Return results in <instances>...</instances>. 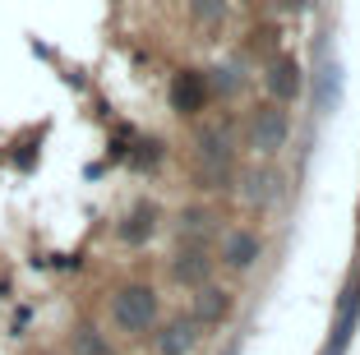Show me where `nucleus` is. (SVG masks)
<instances>
[{"label":"nucleus","instance_id":"obj_1","mask_svg":"<svg viewBox=\"0 0 360 355\" xmlns=\"http://www.w3.org/2000/svg\"><path fill=\"white\" fill-rule=\"evenodd\" d=\"M111 323L129 337L148 333V328L158 323V291H153V286H139V282L120 286V291L111 295Z\"/></svg>","mask_w":360,"mask_h":355},{"label":"nucleus","instance_id":"obj_2","mask_svg":"<svg viewBox=\"0 0 360 355\" xmlns=\"http://www.w3.org/2000/svg\"><path fill=\"white\" fill-rule=\"evenodd\" d=\"M199 162H203V180H212L208 189H222V180L236 167V138L231 125H212L199 134Z\"/></svg>","mask_w":360,"mask_h":355},{"label":"nucleus","instance_id":"obj_3","mask_svg":"<svg viewBox=\"0 0 360 355\" xmlns=\"http://www.w3.org/2000/svg\"><path fill=\"white\" fill-rule=\"evenodd\" d=\"M286 134H291V125H286V111H282V106H277V102L259 106L255 120H250V148H255L259 157H273V153H282Z\"/></svg>","mask_w":360,"mask_h":355},{"label":"nucleus","instance_id":"obj_4","mask_svg":"<svg viewBox=\"0 0 360 355\" xmlns=\"http://www.w3.org/2000/svg\"><path fill=\"white\" fill-rule=\"evenodd\" d=\"M208 272H212V254H208V245L203 240H194V245H180L176 250V259H171V282L176 286H208Z\"/></svg>","mask_w":360,"mask_h":355},{"label":"nucleus","instance_id":"obj_5","mask_svg":"<svg viewBox=\"0 0 360 355\" xmlns=\"http://www.w3.org/2000/svg\"><path fill=\"white\" fill-rule=\"evenodd\" d=\"M171 111H180V115H199L203 106H208V97H212V88H208V74H199V70H180L176 79H171Z\"/></svg>","mask_w":360,"mask_h":355},{"label":"nucleus","instance_id":"obj_6","mask_svg":"<svg viewBox=\"0 0 360 355\" xmlns=\"http://www.w3.org/2000/svg\"><path fill=\"white\" fill-rule=\"evenodd\" d=\"M259 254H264V240H259L255 231H226V240H222V268L226 272H250L259 263Z\"/></svg>","mask_w":360,"mask_h":355},{"label":"nucleus","instance_id":"obj_7","mask_svg":"<svg viewBox=\"0 0 360 355\" xmlns=\"http://www.w3.org/2000/svg\"><path fill=\"white\" fill-rule=\"evenodd\" d=\"M264 84H268V97H273L277 106L296 102V93H300V65L291 60V56H273V60H268Z\"/></svg>","mask_w":360,"mask_h":355},{"label":"nucleus","instance_id":"obj_8","mask_svg":"<svg viewBox=\"0 0 360 355\" xmlns=\"http://www.w3.org/2000/svg\"><path fill=\"white\" fill-rule=\"evenodd\" d=\"M277 194H282L277 171L255 167V171H245V176H240V199L250 203V208H268V203H277Z\"/></svg>","mask_w":360,"mask_h":355},{"label":"nucleus","instance_id":"obj_9","mask_svg":"<svg viewBox=\"0 0 360 355\" xmlns=\"http://www.w3.org/2000/svg\"><path fill=\"white\" fill-rule=\"evenodd\" d=\"M199 342V323L194 318H171L158 333V355H190Z\"/></svg>","mask_w":360,"mask_h":355},{"label":"nucleus","instance_id":"obj_10","mask_svg":"<svg viewBox=\"0 0 360 355\" xmlns=\"http://www.w3.org/2000/svg\"><path fill=\"white\" fill-rule=\"evenodd\" d=\"M231 314V291L226 286H199V300H194V323L212 328Z\"/></svg>","mask_w":360,"mask_h":355},{"label":"nucleus","instance_id":"obj_11","mask_svg":"<svg viewBox=\"0 0 360 355\" xmlns=\"http://www.w3.org/2000/svg\"><path fill=\"white\" fill-rule=\"evenodd\" d=\"M125 245H148L153 235H158V208L153 203H139L134 212H129L125 221H120V231H116Z\"/></svg>","mask_w":360,"mask_h":355},{"label":"nucleus","instance_id":"obj_12","mask_svg":"<svg viewBox=\"0 0 360 355\" xmlns=\"http://www.w3.org/2000/svg\"><path fill=\"white\" fill-rule=\"evenodd\" d=\"M70 355H111V342H106L97 328L79 323L75 333H70Z\"/></svg>","mask_w":360,"mask_h":355},{"label":"nucleus","instance_id":"obj_13","mask_svg":"<svg viewBox=\"0 0 360 355\" xmlns=\"http://www.w3.org/2000/svg\"><path fill=\"white\" fill-rule=\"evenodd\" d=\"M338 84H342V74H338V65H323V70H319V106H323V111H333V102H338Z\"/></svg>","mask_w":360,"mask_h":355},{"label":"nucleus","instance_id":"obj_14","mask_svg":"<svg viewBox=\"0 0 360 355\" xmlns=\"http://www.w3.org/2000/svg\"><path fill=\"white\" fill-rule=\"evenodd\" d=\"M190 14H194L199 23H208V28H212V23H222L226 0H190Z\"/></svg>","mask_w":360,"mask_h":355},{"label":"nucleus","instance_id":"obj_15","mask_svg":"<svg viewBox=\"0 0 360 355\" xmlns=\"http://www.w3.org/2000/svg\"><path fill=\"white\" fill-rule=\"evenodd\" d=\"M208 221H212V212H208V208H185V212H180V231H190V235L208 231Z\"/></svg>","mask_w":360,"mask_h":355},{"label":"nucleus","instance_id":"obj_16","mask_svg":"<svg viewBox=\"0 0 360 355\" xmlns=\"http://www.w3.org/2000/svg\"><path fill=\"white\" fill-rule=\"evenodd\" d=\"M208 88H217V93H222V97H231L236 88H240V79H236V70H217V79H212Z\"/></svg>","mask_w":360,"mask_h":355}]
</instances>
